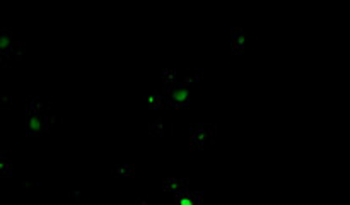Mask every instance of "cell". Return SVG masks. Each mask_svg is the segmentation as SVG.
Masks as SVG:
<instances>
[{
    "label": "cell",
    "instance_id": "1",
    "mask_svg": "<svg viewBox=\"0 0 350 205\" xmlns=\"http://www.w3.org/2000/svg\"><path fill=\"white\" fill-rule=\"evenodd\" d=\"M253 27H255V26H253ZM253 27H251V29H253ZM251 29H250V31H251ZM250 31H248V33H250ZM248 33H246V34H248ZM246 34H243V36H241V38H244V36H246ZM241 38H239V39H241ZM239 39H237V41H239ZM237 41H236V43H237ZM231 46H232V45H231ZM231 46H229V48H231ZM229 48H227V50H229ZM222 53H224V51H222ZM222 53H221V55H222Z\"/></svg>",
    "mask_w": 350,
    "mask_h": 205
}]
</instances>
